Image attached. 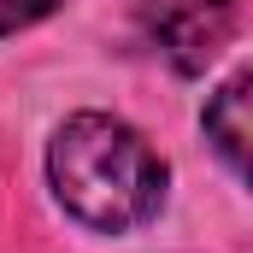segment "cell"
I'll list each match as a JSON object with an SVG mask.
<instances>
[{"label":"cell","instance_id":"6da1fadb","mask_svg":"<svg viewBox=\"0 0 253 253\" xmlns=\"http://www.w3.org/2000/svg\"><path fill=\"white\" fill-rule=\"evenodd\" d=\"M47 171H53L65 212L83 218L88 230H106V236L147 224L165 200L159 153L106 112L65 118V129L53 135V153H47Z\"/></svg>","mask_w":253,"mask_h":253},{"label":"cell","instance_id":"7a4b0ae2","mask_svg":"<svg viewBox=\"0 0 253 253\" xmlns=\"http://www.w3.org/2000/svg\"><path fill=\"white\" fill-rule=\"evenodd\" d=\"M147 36L183 77H200L236 36V0H147Z\"/></svg>","mask_w":253,"mask_h":253},{"label":"cell","instance_id":"3957f363","mask_svg":"<svg viewBox=\"0 0 253 253\" xmlns=\"http://www.w3.org/2000/svg\"><path fill=\"white\" fill-rule=\"evenodd\" d=\"M206 135L218 141V153L230 159V171L248 165V77H230L212 106H206Z\"/></svg>","mask_w":253,"mask_h":253},{"label":"cell","instance_id":"277c9868","mask_svg":"<svg viewBox=\"0 0 253 253\" xmlns=\"http://www.w3.org/2000/svg\"><path fill=\"white\" fill-rule=\"evenodd\" d=\"M59 0H0V36H12V30H24V24H36V18H47Z\"/></svg>","mask_w":253,"mask_h":253}]
</instances>
